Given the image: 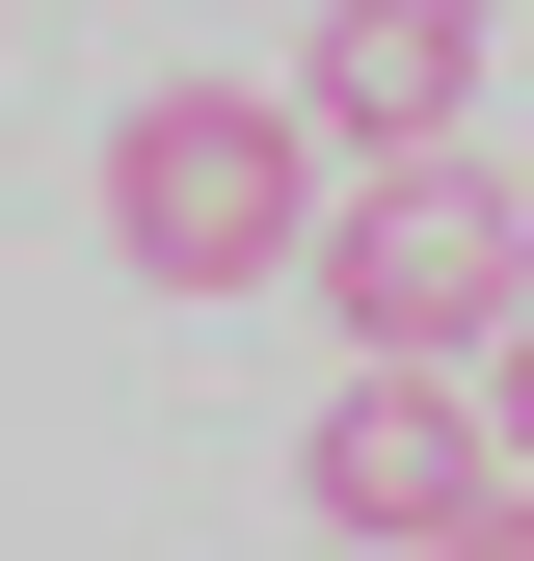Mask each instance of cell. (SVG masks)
<instances>
[{
    "instance_id": "6da1fadb",
    "label": "cell",
    "mask_w": 534,
    "mask_h": 561,
    "mask_svg": "<svg viewBox=\"0 0 534 561\" xmlns=\"http://www.w3.org/2000/svg\"><path fill=\"white\" fill-rule=\"evenodd\" d=\"M321 215H348V134L294 81H134L107 107V241L161 267V295H294Z\"/></svg>"
},
{
    "instance_id": "7a4b0ae2",
    "label": "cell",
    "mask_w": 534,
    "mask_h": 561,
    "mask_svg": "<svg viewBox=\"0 0 534 561\" xmlns=\"http://www.w3.org/2000/svg\"><path fill=\"white\" fill-rule=\"evenodd\" d=\"M321 347H400V375H481V347L534 321V215L481 187V134L454 161H348V215H321Z\"/></svg>"
},
{
    "instance_id": "3957f363",
    "label": "cell",
    "mask_w": 534,
    "mask_h": 561,
    "mask_svg": "<svg viewBox=\"0 0 534 561\" xmlns=\"http://www.w3.org/2000/svg\"><path fill=\"white\" fill-rule=\"evenodd\" d=\"M481 481H508V401H481V375H400V347H348L321 428H294V508L348 535V561H428Z\"/></svg>"
},
{
    "instance_id": "277c9868",
    "label": "cell",
    "mask_w": 534,
    "mask_h": 561,
    "mask_svg": "<svg viewBox=\"0 0 534 561\" xmlns=\"http://www.w3.org/2000/svg\"><path fill=\"white\" fill-rule=\"evenodd\" d=\"M294 107L348 134V161H454V107H481V0H321Z\"/></svg>"
},
{
    "instance_id": "5b68a950",
    "label": "cell",
    "mask_w": 534,
    "mask_h": 561,
    "mask_svg": "<svg viewBox=\"0 0 534 561\" xmlns=\"http://www.w3.org/2000/svg\"><path fill=\"white\" fill-rule=\"evenodd\" d=\"M428 561H534V455H508V481H481V508H454V535H428Z\"/></svg>"
},
{
    "instance_id": "8992f818",
    "label": "cell",
    "mask_w": 534,
    "mask_h": 561,
    "mask_svg": "<svg viewBox=\"0 0 534 561\" xmlns=\"http://www.w3.org/2000/svg\"><path fill=\"white\" fill-rule=\"evenodd\" d=\"M481 401H508V455H534V321H508V347H481Z\"/></svg>"
}]
</instances>
